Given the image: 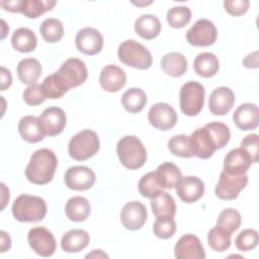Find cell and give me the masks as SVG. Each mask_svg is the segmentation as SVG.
<instances>
[{"label":"cell","instance_id":"1","mask_svg":"<svg viewBox=\"0 0 259 259\" xmlns=\"http://www.w3.org/2000/svg\"><path fill=\"white\" fill-rule=\"evenodd\" d=\"M58 166V159L55 153L49 149L35 151L25 168L26 179L37 185H44L52 181Z\"/></svg>","mask_w":259,"mask_h":259},{"label":"cell","instance_id":"2","mask_svg":"<svg viewBox=\"0 0 259 259\" xmlns=\"http://www.w3.org/2000/svg\"><path fill=\"white\" fill-rule=\"evenodd\" d=\"M11 211L18 222L36 223L46 217L47 203L41 197L21 194L13 201Z\"/></svg>","mask_w":259,"mask_h":259},{"label":"cell","instance_id":"3","mask_svg":"<svg viewBox=\"0 0 259 259\" xmlns=\"http://www.w3.org/2000/svg\"><path fill=\"white\" fill-rule=\"evenodd\" d=\"M116 153L120 163L130 170H136L144 166L147 160V151L135 136L121 138L116 146Z\"/></svg>","mask_w":259,"mask_h":259},{"label":"cell","instance_id":"4","mask_svg":"<svg viewBox=\"0 0 259 259\" xmlns=\"http://www.w3.org/2000/svg\"><path fill=\"white\" fill-rule=\"evenodd\" d=\"M117 56L122 64L140 70L149 69L153 63L149 50L134 39L121 42L117 50Z\"/></svg>","mask_w":259,"mask_h":259},{"label":"cell","instance_id":"5","mask_svg":"<svg viewBox=\"0 0 259 259\" xmlns=\"http://www.w3.org/2000/svg\"><path fill=\"white\" fill-rule=\"evenodd\" d=\"M100 142L97 134L91 130H83L70 140L68 151L74 160L85 161L93 157L98 152Z\"/></svg>","mask_w":259,"mask_h":259},{"label":"cell","instance_id":"6","mask_svg":"<svg viewBox=\"0 0 259 259\" xmlns=\"http://www.w3.org/2000/svg\"><path fill=\"white\" fill-rule=\"evenodd\" d=\"M204 88L195 81L183 84L180 89V109L187 116L197 115L204 104Z\"/></svg>","mask_w":259,"mask_h":259},{"label":"cell","instance_id":"7","mask_svg":"<svg viewBox=\"0 0 259 259\" xmlns=\"http://www.w3.org/2000/svg\"><path fill=\"white\" fill-rule=\"evenodd\" d=\"M56 73L68 90L83 84L88 75L85 63L77 58L65 61Z\"/></svg>","mask_w":259,"mask_h":259},{"label":"cell","instance_id":"8","mask_svg":"<svg viewBox=\"0 0 259 259\" xmlns=\"http://www.w3.org/2000/svg\"><path fill=\"white\" fill-rule=\"evenodd\" d=\"M248 183V176L231 175L223 171L220 175L214 192L215 195L223 200H233L238 197L239 192L243 190Z\"/></svg>","mask_w":259,"mask_h":259},{"label":"cell","instance_id":"9","mask_svg":"<svg viewBox=\"0 0 259 259\" xmlns=\"http://www.w3.org/2000/svg\"><path fill=\"white\" fill-rule=\"evenodd\" d=\"M215 25L208 19H198L186 32L187 41L194 47H207L217 40Z\"/></svg>","mask_w":259,"mask_h":259},{"label":"cell","instance_id":"10","mask_svg":"<svg viewBox=\"0 0 259 259\" xmlns=\"http://www.w3.org/2000/svg\"><path fill=\"white\" fill-rule=\"evenodd\" d=\"M30 248L41 257L52 256L57 248L54 235L45 227L32 228L27 235Z\"/></svg>","mask_w":259,"mask_h":259},{"label":"cell","instance_id":"11","mask_svg":"<svg viewBox=\"0 0 259 259\" xmlns=\"http://www.w3.org/2000/svg\"><path fill=\"white\" fill-rule=\"evenodd\" d=\"M189 145L193 156L200 159L210 158L215 150H218L217 143L205 125L203 127L196 128L190 135Z\"/></svg>","mask_w":259,"mask_h":259},{"label":"cell","instance_id":"12","mask_svg":"<svg viewBox=\"0 0 259 259\" xmlns=\"http://www.w3.org/2000/svg\"><path fill=\"white\" fill-rule=\"evenodd\" d=\"M38 124L45 136H57L65 128L66 113L60 107H48L39 115Z\"/></svg>","mask_w":259,"mask_h":259},{"label":"cell","instance_id":"13","mask_svg":"<svg viewBox=\"0 0 259 259\" xmlns=\"http://www.w3.org/2000/svg\"><path fill=\"white\" fill-rule=\"evenodd\" d=\"M95 173L86 166L70 167L64 177L66 186L77 191L91 188L95 183Z\"/></svg>","mask_w":259,"mask_h":259},{"label":"cell","instance_id":"14","mask_svg":"<svg viewBox=\"0 0 259 259\" xmlns=\"http://www.w3.org/2000/svg\"><path fill=\"white\" fill-rule=\"evenodd\" d=\"M148 119L154 127L167 131L176 124L177 114L175 109L168 103L159 102L151 106L148 112Z\"/></svg>","mask_w":259,"mask_h":259},{"label":"cell","instance_id":"15","mask_svg":"<svg viewBox=\"0 0 259 259\" xmlns=\"http://www.w3.org/2000/svg\"><path fill=\"white\" fill-rule=\"evenodd\" d=\"M75 42L79 52L93 56L102 50L103 36L99 30L93 27H84L77 32Z\"/></svg>","mask_w":259,"mask_h":259},{"label":"cell","instance_id":"16","mask_svg":"<svg viewBox=\"0 0 259 259\" xmlns=\"http://www.w3.org/2000/svg\"><path fill=\"white\" fill-rule=\"evenodd\" d=\"M147 215V208L142 202L130 201L121 208L120 222L125 229L136 231L144 226Z\"/></svg>","mask_w":259,"mask_h":259},{"label":"cell","instance_id":"17","mask_svg":"<svg viewBox=\"0 0 259 259\" xmlns=\"http://www.w3.org/2000/svg\"><path fill=\"white\" fill-rule=\"evenodd\" d=\"M174 254L177 259H204L205 252L200 240L192 235L182 236L174 247Z\"/></svg>","mask_w":259,"mask_h":259},{"label":"cell","instance_id":"18","mask_svg":"<svg viewBox=\"0 0 259 259\" xmlns=\"http://www.w3.org/2000/svg\"><path fill=\"white\" fill-rule=\"evenodd\" d=\"M175 187L179 198L186 203L197 201L204 193V184L196 176L181 177Z\"/></svg>","mask_w":259,"mask_h":259},{"label":"cell","instance_id":"19","mask_svg":"<svg viewBox=\"0 0 259 259\" xmlns=\"http://www.w3.org/2000/svg\"><path fill=\"white\" fill-rule=\"evenodd\" d=\"M235 95L229 87H218L209 95L208 108L214 115H225L233 107Z\"/></svg>","mask_w":259,"mask_h":259},{"label":"cell","instance_id":"20","mask_svg":"<svg viewBox=\"0 0 259 259\" xmlns=\"http://www.w3.org/2000/svg\"><path fill=\"white\" fill-rule=\"evenodd\" d=\"M252 164L251 157L242 148L231 150L224 159V171L231 175L245 174Z\"/></svg>","mask_w":259,"mask_h":259},{"label":"cell","instance_id":"21","mask_svg":"<svg viewBox=\"0 0 259 259\" xmlns=\"http://www.w3.org/2000/svg\"><path fill=\"white\" fill-rule=\"evenodd\" d=\"M101 87L107 92H117L126 83L125 72L115 65L105 66L99 76Z\"/></svg>","mask_w":259,"mask_h":259},{"label":"cell","instance_id":"22","mask_svg":"<svg viewBox=\"0 0 259 259\" xmlns=\"http://www.w3.org/2000/svg\"><path fill=\"white\" fill-rule=\"evenodd\" d=\"M233 119L241 131H251L258 126L259 109L254 103H243L234 112Z\"/></svg>","mask_w":259,"mask_h":259},{"label":"cell","instance_id":"23","mask_svg":"<svg viewBox=\"0 0 259 259\" xmlns=\"http://www.w3.org/2000/svg\"><path fill=\"white\" fill-rule=\"evenodd\" d=\"M90 237L88 233L81 229H73L67 232L61 240V247L67 253H77L86 248Z\"/></svg>","mask_w":259,"mask_h":259},{"label":"cell","instance_id":"24","mask_svg":"<svg viewBox=\"0 0 259 259\" xmlns=\"http://www.w3.org/2000/svg\"><path fill=\"white\" fill-rule=\"evenodd\" d=\"M155 176L162 188L171 189L175 187L179 179L182 177V174L178 166L171 162H165L158 166L155 171Z\"/></svg>","mask_w":259,"mask_h":259},{"label":"cell","instance_id":"25","mask_svg":"<svg viewBox=\"0 0 259 259\" xmlns=\"http://www.w3.org/2000/svg\"><path fill=\"white\" fill-rule=\"evenodd\" d=\"M136 32L145 39H153L161 32V22L159 18L152 14H144L135 22Z\"/></svg>","mask_w":259,"mask_h":259},{"label":"cell","instance_id":"26","mask_svg":"<svg viewBox=\"0 0 259 259\" xmlns=\"http://www.w3.org/2000/svg\"><path fill=\"white\" fill-rule=\"evenodd\" d=\"M18 132L27 143H37L44 140V133L38 124V117L33 115L23 116L18 123Z\"/></svg>","mask_w":259,"mask_h":259},{"label":"cell","instance_id":"27","mask_svg":"<svg viewBox=\"0 0 259 259\" xmlns=\"http://www.w3.org/2000/svg\"><path fill=\"white\" fill-rule=\"evenodd\" d=\"M220 68V62L212 53H200L193 62V69L197 75L203 78L214 76Z\"/></svg>","mask_w":259,"mask_h":259},{"label":"cell","instance_id":"28","mask_svg":"<svg viewBox=\"0 0 259 259\" xmlns=\"http://www.w3.org/2000/svg\"><path fill=\"white\" fill-rule=\"evenodd\" d=\"M163 71L172 77H180L187 70V61L184 55L178 52H170L161 60Z\"/></svg>","mask_w":259,"mask_h":259},{"label":"cell","instance_id":"29","mask_svg":"<svg viewBox=\"0 0 259 259\" xmlns=\"http://www.w3.org/2000/svg\"><path fill=\"white\" fill-rule=\"evenodd\" d=\"M19 80L24 84H33L41 74L40 63L33 58L22 59L16 68Z\"/></svg>","mask_w":259,"mask_h":259},{"label":"cell","instance_id":"30","mask_svg":"<svg viewBox=\"0 0 259 259\" xmlns=\"http://www.w3.org/2000/svg\"><path fill=\"white\" fill-rule=\"evenodd\" d=\"M65 212L70 221L84 222L90 214L89 201L83 196H73L67 201Z\"/></svg>","mask_w":259,"mask_h":259},{"label":"cell","instance_id":"31","mask_svg":"<svg viewBox=\"0 0 259 259\" xmlns=\"http://www.w3.org/2000/svg\"><path fill=\"white\" fill-rule=\"evenodd\" d=\"M151 207L156 218H174L176 212V204L173 197L163 191L151 198Z\"/></svg>","mask_w":259,"mask_h":259},{"label":"cell","instance_id":"32","mask_svg":"<svg viewBox=\"0 0 259 259\" xmlns=\"http://www.w3.org/2000/svg\"><path fill=\"white\" fill-rule=\"evenodd\" d=\"M12 47L20 53L32 52L37 44L36 36L32 30L26 27L17 28L11 36Z\"/></svg>","mask_w":259,"mask_h":259},{"label":"cell","instance_id":"33","mask_svg":"<svg viewBox=\"0 0 259 259\" xmlns=\"http://www.w3.org/2000/svg\"><path fill=\"white\" fill-rule=\"evenodd\" d=\"M121 103L126 111L138 113L145 107L147 103V95L141 88L133 87L122 94Z\"/></svg>","mask_w":259,"mask_h":259},{"label":"cell","instance_id":"34","mask_svg":"<svg viewBox=\"0 0 259 259\" xmlns=\"http://www.w3.org/2000/svg\"><path fill=\"white\" fill-rule=\"evenodd\" d=\"M56 1L50 0H21L20 12L28 18H37L47 11L52 10Z\"/></svg>","mask_w":259,"mask_h":259},{"label":"cell","instance_id":"35","mask_svg":"<svg viewBox=\"0 0 259 259\" xmlns=\"http://www.w3.org/2000/svg\"><path fill=\"white\" fill-rule=\"evenodd\" d=\"M231 233L226 229L215 226L207 234L209 247L217 252H224L231 246Z\"/></svg>","mask_w":259,"mask_h":259},{"label":"cell","instance_id":"36","mask_svg":"<svg viewBox=\"0 0 259 259\" xmlns=\"http://www.w3.org/2000/svg\"><path fill=\"white\" fill-rule=\"evenodd\" d=\"M39 32L46 41L57 42L64 35L63 23L57 18H47L41 22Z\"/></svg>","mask_w":259,"mask_h":259},{"label":"cell","instance_id":"37","mask_svg":"<svg viewBox=\"0 0 259 259\" xmlns=\"http://www.w3.org/2000/svg\"><path fill=\"white\" fill-rule=\"evenodd\" d=\"M41 88L46 97L50 99L61 98L67 91H69L57 73L48 76L44 80Z\"/></svg>","mask_w":259,"mask_h":259},{"label":"cell","instance_id":"38","mask_svg":"<svg viewBox=\"0 0 259 259\" xmlns=\"http://www.w3.org/2000/svg\"><path fill=\"white\" fill-rule=\"evenodd\" d=\"M217 226L226 229L231 234L234 233L241 226L240 212L234 208H225L218 217Z\"/></svg>","mask_w":259,"mask_h":259},{"label":"cell","instance_id":"39","mask_svg":"<svg viewBox=\"0 0 259 259\" xmlns=\"http://www.w3.org/2000/svg\"><path fill=\"white\" fill-rule=\"evenodd\" d=\"M191 19V11L186 6L172 7L167 12V21L174 28L184 27Z\"/></svg>","mask_w":259,"mask_h":259},{"label":"cell","instance_id":"40","mask_svg":"<svg viewBox=\"0 0 259 259\" xmlns=\"http://www.w3.org/2000/svg\"><path fill=\"white\" fill-rule=\"evenodd\" d=\"M139 191L144 197L153 198L156 195H158L160 192H162L163 188L159 185L155 172H149L145 174L139 181L138 184Z\"/></svg>","mask_w":259,"mask_h":259},{"label":"cell","instance_id":"41","mask_svg":"<svg viewBox=\"0 0 259 259\" xmlns=\"http://www.w3.org/2000/svg\"><path fill=\"white\" fill-rule=\"evenodd\" d=\"M168 148L173 155L178 157L190 158L193 156L189 145V137L185 135L173 136L168 142Z\"/></svg>","mask_w":259,"mask_h":259},{"label":"cell","instance_id":"42","mask_svg":"<svg viewBox=\"0 0 259 259\" xmlns=\"http://www.w3.org/2000/svg\"><path fill=\"white\" fill-rule=\"evenodd\" d=\"M205 126L209 131L211 136L213 137V139L217 143L218 149L224 148L229 143L230 138H231V133H230V128L228 127V125H226L223 122L213 121V122L206 123Z\"/></svg>","mask_w":259,"mask_h":259},{"label":"cell","instance_id":"43","mask_svg":"<svg viewBox=\"0 0 259 259\" xmlns=\"http://www.w3.org/2000/svg\"><path fill=\"white\" fill-rule=\"evenodd\" d=\"M259 241V235L256 230H243L235 239V245L240 251H249L254 249Z\"/></svg>","mask_w":259,"mask_h":259},{"label":"cell","instance_id":"44","mask_svg":"<svg viewBox=\"0 0 259 259\" xmlns=\"http://www.w3.org/2000/svg\"><path fill=\"white\" fill-rule=\"evenodd\" d=\"M176 231V222L173 218H157L153 226L154 235L160 239L171 238Z\"/></svg>","mask_w":259,"mask_h":259},{"label":"cell","instance_id":"45","mask_svg":"<svg viewBox=\"0 0 259 259\" xmlns=\"http://www.w3.org/2000/svg\"><path fill=\"white\" fill-rule=\"evenodd\" d=\"M47 99L41 85L37 83H33L28 85L24 92H23V100L25 101L26 104L31 105V106H36L42 103Z\"/></svg>","mask_w":259,"mask_h":259},{"label":"cell","instance_id":"46","mask_svg":"<svg viewBox=\"0 0 259 259\" xmlns=\"http://www.w3.org/2000/svg\"><path fill=\"white\" fill-rule=\"evenodd\" d=\"M259 137L257 134H251L246 136L242 142L241 147L243 150H245L249 156L251 157L252 163L258 162V155H259V146H258Z\"/></svg>","mask_w":259,"mask_h":259},{"label":"cell","instance_id":"47","mask_svg":"<svg viewBox=\"0 0 259 259\" xmlns=\"http://www.w3.org/2000/svg\"><path fill=\"white\" fill-rule=\"evenodd\" d=\"M250 2L248 0H226L224 1L225 10L233 15L240 16L245 14L249 9Z\"/></svg>","mask_w":259,"mask_h":259},{"label":"cell","instance_id":"48","mask_svg":"<svg viewBox=\"0 0 259 259\" xmlns=\"http://www.w3.org/2000/svg\"><path fill=\"white\" fill-rule=\"evenodd\" d=\"M12 83V77H11V73L8 69H6L5 67H1V90L4 91L7 88L10 87Z\"/></svg>","mask_w":259,"mask_h":259},{"label":"cell","instance_id":"49","mask_svg":"<svg viewBox=\"0 0 259 259\" xmlns=\"http://www.w3.org/2000/svg\"><path fill=\"white\" fill-rule=\"evenodd\" d=\"M2 7L10 12H20L21 0H13V1H1Z\"/></svg>","mask_w":259,"mask_h":259},{"label":"cell","instance_id":"50","mask_svg":"<svg viewBox=\"0 0 259 259\" xmlns=\"http://www.w3.org/2000/svg\"><path fill=\"white\" fill-rule=\"evenodd\" d=\"M258 52H254L252 54H249L244 60L243 64L247 68H257L258 67Z\"/></svg>","mask_w":259,"mask_h":259},{"label":"cell","instance_id":"51","mask_svg":"<svg viewBox=\"0 0 259 259\" xmlns=\"http://www.w3.org/2000/svg\"><path fill=\"white\" fill-rule=\"evenodd\" d=\"M0 234H1V252H5L11 246V239L9 235L4 231H1Z\"/></svg>","mask_w":259,"mask_h":259},{"label":"cell","instance_id":"52","mask_svg":"<svg viewBox=\"0 0 259 259\" xmlns=\"http://www.w3.org/2000/svg\"><path fill=\"white\" fill-rule=\"evenodd\" d=\"M1 189H2V206H1V209H3L7 203V201L9 200V190L6 188L5 184L4 183H1Z\"/></svg>","mask_w":259,"mask_h":259},{"label":"cell","instance_id":"53","mask_svg":"<svg viewBox=\"0 0 259 259\" xmlns=\"http://www.w3.org/2000/svg\"><path fill=\"white\" fill-rule=\"evenodd\" d=\"M86 258H108V256L101 250H92L91 253L86 255Z\"/></svg>","mask_w":259,"mask_h":259}]
</instances>
